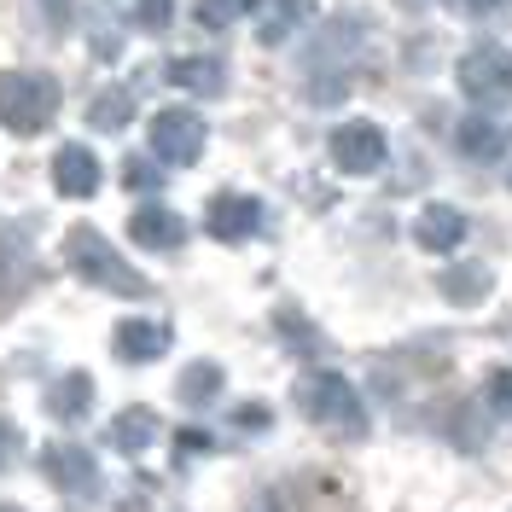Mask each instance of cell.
I'll return each instance as SVG.
<instances>
[{
    "label": "cell",
    "instance_id": "cell-28",
    "mask_svg": "<svg viewBox=\"0 0 512 512\" xmlns=\"http://www.w3.org/2000/svg\"><path fill=\"white\" fill-rule=\"evenodd\" d=\"M454 6H466V12H483V6H495V0H454Z\"/></svg>",
    "mask_w": 512,
    "mask_h": 512
},
{
    "label": "cell",
    "instance_id": "cell-24",
    "mask_svg": "<svg viewBox=\"0 0 512 512\" xmlns=\"http://www.w3.org/2000/svg\"><path fill=\"white\" fill-rule=\"evenodd\" d=\"M123 181H128L134 192H152V187L163 181V175H158V169H152L146 158H128V163H123Z\"/></svg>",
    "mask_w": 512,
    "mask_h": 512
},
{
    "label": "cell",
    "instance_id": "cell-6",
    "mask_svg": "<svg viewBox=\"0 0 512 512\" xmlns=\"http://www.w3.org/2000/svg\"><path fill=\"white\" fill-rule=\"evenodd\" d=\"M41 472H47V483H53V489L76 495V501L99 495L94 454H88V448H76V443H47V448H41Z\"/></svg>",
    "mask_w": 512,
    "mask_h": 512
},
{
    "label": "cell",
    "instance_id": "cell-13",
    "mask_svg": "<svg viewBox=\"0 0 512 512\" xmlns=\"http://www.w3.org/2000/svg\"><path fill=\"white\" fill-rule=\"evenodd\" d=\"M251 12H256V35L274 47V41H286L309 18V0H251Z\"/></svg>",
    "mask_w": 512,
    "mask_h": 512
},
{
    "label": "cell",
    "instance_id": "cell-29",
    "mask_svg": "<svg viewBox=\"0 0 512 512\" xmlns=\"http://www.w3.org/2000/svg\"><path fill=\"white\" fill-rule=\"evenodd\" d=\"M0 512H18V507H0Z\"/></svg>",
    "mask_w": 512,
    "mask_h": 512
},
{
    "label": "cell",
    "instance_id": "cell-17",
    "mask_svg": "<svg viewBox=\"0 0 512 512\" xmlns=\"http://www.w3.org/2000/svg\"><path fill=\"white\" fill-rule=\"evenodd\" d=\"M437 286H443L448 303L472 309V303H483V297H489V268H483V262H460V268H448Z\"/></svg>",
    "mask_w": 512,
    "mask_h": 512
},
{
    "label": "cell",
    "instance_id": "cell-3",
    "mask_svg": "<svg viewBox=\"0 0 512 512\" xmlns=\"http://www.w3.org/2000/svg\"><path fill=\"white\" fill-rule=\"evenodd\" d=\"M59 117V82L30 76V70H0V128L12 134H41Z\"/></svg>",
    "mask_w": 512,
    "mask_h": 512
},
{
    "label": "cell",
    "instance_id": "cell-14",
    "mask_svg": "<svg viewBox=\"0 0 512 512\" xmlns=\"http://www.w3.org/2000/svg\"><path fill=\"white\" fill-rule=\"evenodd\" d=\"M88 408H94V379H88V373H64V379L47 390V414L64 419V425H76Z\"/></svg>",
    "mask_w": 512,
    "mask_h": 512
},
{
    "label": "cell",
    "instance_id": "cell-10",
    "mask_svg": "<svg viewBox=\"0 0 512 512\" xmlns=\"http://www.w3.org/2000/svg\"><path fill=\"white\" fill-rule=\"evenodd\" d=\"M128 233H134L146 251H175V245L187 239V222H181L175 210H163V204H140V210L128 216Z\"/></svg>",
    "mask_w": 512,
    "mask_h": 512
},
{
    "label": "cell",
    "instance_id": "cell-8",
    "mask_svg": "<svg viewBox=\"0 0 512 512\" xmlns=\"http://www.w3.org/2000/svg\"><path fill=\"white\" fill-rule=\"evenodd\" d=\"M204 227H210V239L239 245V239H251L256 227H262V204H256L251 192H216L210 210H204Z\"/></svg>",
    "mask_w": 512,
    "mask_h": 512
},
{
    "label": "cell",
    "instance_id": "cell-5",
    "mask_svg": "<svg viewBox=\"0 0 512 512\" xmlns=\"http://www.w3.org/2000/svg\"><path fill=\"white\" fill-rule=\"evenodd\" d=\"M460 88H466V99H478V105H501L512 94V53H501V47H472L460 59Z\"/></svg>",
    "mask_w": 512,
    "mask_h": 512
},
{
    "label": "cell",
    "instance_id": "cell-15",
    "mask_svg": "<svg viewBox=\"0 0 512 512\" xmlns=\"http://www.w3.org/2000/svg\"><path fill=\"white\" fill-rule=\"evenodd\" d=\"M169 82H175V88H187V94H222L227 88V64L222 59H198V53H192V59H175L169 64Z\"/></svg>",
    "mask_w": 512,
    "mask_h": 512
},
{
    "label": "cell",
    "instance_id": "cell-21",
    "mask_svg": "<svg viewBox=\"0 0 512 512\" xmlns=\"http://www.w3.org/2000/svg\"><path fill=\"white\" fill-rule=\"evenodd\" d=\"M245 12H251V0H198V24H210V30H227Z\"/></svg>",
    "mask_w": 512,
    "mask_h": 512
},
{
    "label": "cell",
    "instance_id": "cell-9",
    "mask_svg": "<svg viewBox=\"0 0 512 512\" xmlns=\"http://www.w3.org/2000/svg\"><path fill=\"white\" fill-rule=\"evenodd\" d=\"M99 158L88 152V146H59V158H53V187L64 192V198H94L99 192Z\"/></svg>",
    "mask_w": 512,
    "mask_h": 512
},
{
    "label": "cell",
    "instance_id": "cell-1",
    "mask_svg": "<svg viewBox=\"0 0 512 512\" xmlns=\"http://www.w3.org/2000/svg\"><path fill=\"white\" fill-rule=\"evenodd\" d=\"M64 262L99 291H117V297H146V274H134L123 256L111 251V239L99 233V227H70L64 233Z\"/></svg>",
    "mask_w": 512,
    "mask_h": 512
},
{
    "label": "cell",
    "instance_id": "cell-27",
    "mask_svg": "<svg viewBox=\"0 0 512 512\" xmlns=\"http://www.w3.org/2000/svg\"><path fill=\"white\" fill-rule=\"evenodd\" d=\"M181 460H187V454H204V448H210V437H204V431H181Z\"/></svg>",
    "mask_w": 512,
    "mask_h": 512
},
{
    "label": "cell",
    "instance_id": "cell-23",
    "mask_svg": "<svg viewBox=\"0 0 512 512\" xmlns=\"http://www.w3.org/2000/svg\"><path fill=\"white\" fill-rule=\"evenodd\" d=\"M489 408L512 419V367H495L489 373Z\"/></svg>",
    "mask_w": 512,
    "mask_h": 512
},
{
    "label": "cell",
    "instance_id": "cell-22",
    "mask_svg": "<svg viewBox=\"0 0 512 512\" xmlns=\"http://www.w3.org/2000/svg\"><path fill=\"white\" fill-rule=\"evenodd\" d=\"M169 18H175V0H140L134 6V24L140 30H169Z\"/></svg>",
    "mask_w": 512,
    "mask_h": 512
},
{
    "label": "cell",
    "instance_id": "cell-18",
    "mask_svg": "<svg viewBox=\"0 0 512 512\" xmlns=\"http://www.w3.org/2000/svg\"><path fill=\"white\" fill-rule=\"evenodd\" d=\"M128 117H134V94H128V88H105V94H94V105H88V128H105V134L128 128Z\"/></svg>",
    "mask_w": 512,
    "mask_h": 512
},
{
    "label": "cell",
    "instance_id": "cell-19",
    "mask_svg": "<svg viewBox=\"0 0 512 512\" xmlns=\"http://www.w3.org/2000/svg\"><path fill=\"white\" fill-rule=\"evenodd\" d=\"M460 152L472 163H495L501 158V128L489 123V117H466L460 123Z\"/></svg>",
    "mask_w": 512,
    "mask_h": 512
},
{
    "label": "cell",
    "instance_id": "cell-7",
    "mask_svg": "<svg viewBox=\"0 0 512 512\" xmlns=\"http://www.w3.org/2000/svg\"><path fill=\"white\" fill-rule=\"evenodd\" d=\"M384 128L379 123H344L332 128V163L344 169V175H373L384 163Z\"/></svg>",
    "mask_w": 512,
    "mask_h": 512
},
{
    "label": "cell",
    "instance_id": "cell-2",
    "mask_svg": "<svg viewBox=\"0 0 512 512\" xmlns=\"http://www.w3.org/2000/svg\"><path fill=\"white\" fill-rule=\"evenodd\" d=\"M297 408L315 419L320 431H332V437H361L367 431L361 396H355V384L344 373H309L297 384Z\"/></svg>",
    "mask_w": 512,
    "mask_h": 512
},
{
    "label": "cell",
    "instance_id": "cell-20",
    "mask_svg": "<svg viewBox=\"0 0 512 512\" xmlns=\"http://www.w3.org/2000/svg\"><path fill=\"white\" fill-rule=\"evenodd\" d=\"M175 390H181V402H187V408H204V402L222 390V367H216V361H192Z\"/></svg>",
    "mask_w": 512,
    "mask_h": 512
},
{
    "label": "cell",
    "instance_id": "cell-25",
    "mask_svg": "<svg viewBox=\"0 0 512 512\" xmlns=\"http://www.w3.org/2000/svg\"><path fill=\"white\" fill-rule=\"evenodd\" d=\"M18 425H12V419H0V466H12V454H18Z\"/></svg>",
    "mask_w": 512,
    "mask_h": 512
},
{
    "label": "cell",
    "instance_id": "cell-16",
    "mask_svg": "<svg viewBox=\"0 0 512 512\" xmlns=\"http://www.w3.org/2000/svg\"><path fill=\"white\" fill-rule=\"evenodd\" d=\"M111 443L123 448L128 460H134V454H146V448L158 443V414H152V408H123L117 425H111Z\"/></svg>",
    "mask_w": 512,
    "mask_h": 512
},
{
    "label": "cell",
    "instance_id": "cell-11",
    "mask_svg": "<svg viewBox=\"0 0 512 512\" xmlns=\"http://www.w3.org/2000/svg\"><path fill=\"white\" fill-rule=\"evenodd\" d=\"M111 350H117V361H158L169 350V326L163 320H123Z\"/></svg>",
    "mask_w": 512,
    "mask_h": 512
},
{
    "label": "cell",
    "instance_id": "cell-26",
    "mask_svg": "<svg viewBox=\"0 0 512 512\" xmlns=\"http://www.w3.org/2000/svg\"><path fill=\"white\" fill-rule=\"evenodd\" d=\"M239 425H245V431H262V425H268V408H262V402H245V408H239Z\"/></svg>",
    "mask_w": 512,
    "mask_h": 512
},
{
    "label": "cell",
    "instance_id": "cell-12",
    "mask_svg": "<svg viewBox=\"0 0 512 512\" xmlns=\"http://www.w3.org/2000/svg\"><path fill=\"white\" fill-rule=\"evenodd\" d=\"M414 239L425 245V251H454V245L466 239V216H460L454 204H431V210H419Z\"/></svg>",
    "mask_w": 512,
    "mask_h": 512
},
{
    "label": "cell",
    "instance_id": "cell-4",
    "mask_svg": "<svg viewBox=\"0 0 512 512\" xmlns=\"http://www.w3.org/2000/svg\"><path fill=\"white\" fill-rule=\"evenodd\" d=\"M152 152H158L163 163H198L204 158V117L198 111H187V105H169V111H158L152 117Z\"/></svg>",
    "mask_w": 512,
    "mask_h": 512
}]
</instances>
